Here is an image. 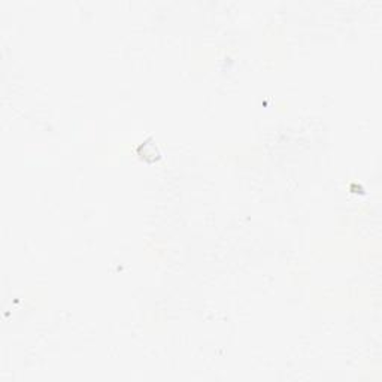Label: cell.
Here are the masks:
<instances>
[{"label":"cell","instance_id":"1","mask_svg":"<svg viewBox=\"0 0 382 382\" xmlns=\"http://www.w3.org/2000/svg\"><path fill=\"white\" fill-rule=\"evenodd\" d=\"M139 154L142 158L153 161V160H157L160 157V151H158L156 143L153 142V139H148L139 146Z\"/></svg>","mask_w":382,"mask_h":382}]
</instances>
